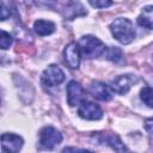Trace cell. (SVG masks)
<instances>
[{
    "label": "cell",
    "instance_id": "cell-15",
    "mask_svg": "<svg viewBox=\"0 0 153 153\" xmlns=\"http://www.w3.org/2000/svg\"><path fill=\"white\" fill-rule=\"evenodd\" d=\"M104 56H105V59H108V60H110V61H112L115 63H118L123 59V53L117 47H110V48L105 49Z\"/></svg>",
    "mask_w": 153,
    "mask_h": 153
},
{
    "label": "cell",
    "instance_id": "cell-8",
    "mask_svg": "<svg viewBox=\"0 0 153 153\" xmlns=\"http://www.w3.org/2000/svg\"><path fill=\"white\" fill-rule=\"evenodd\" d=\"M85 99V91L79 82L72 80L67 85V103L69 106H76Z\"/></svg>",
    "mask_w": 153,
    "mask_h": 153
},
{
    "label": "cell",
    "instance_id": "cell-16",
    "mask_svg": "<svg viewBox=\"0 0 153 153\" xmlns=\"http://www.w3.org/2000/svg\"><path fill=\"white\" fill-rule=\"evenodd\" d=\"M140 98H141V100L148 108H153V88L152 87L145 86L143 88H141V91H140Z\"/></svg>",
    "mask_w": 153,
    "mask_h": 153
},
{
    "label": "cell",
    "instance_id": "cell-10",
    "mask_svg": "<svg viewBox=\"0 0 153 153\" xmlns=\"http://www.w3.org/2000/svg\"><path fill=\"white\" fill-rule=\"evenodd\" d=\"M63 57L67 66L72 69H75L80 65V48L76 43L72 42L68 45H66L63 50Z\"/></svg>",
    "mask_w": 153,
    "mask_h": 153
},
{
    "label": "cell",
    "instance_id": "cell-18",
    "mask_svg": "<svg viewBox=\"0 0 153 153\" xmlns=\"http://www.w3.org/2000/svg\"><path fill=\"white\" fill-rule=\"evenodd\" d=\"M12 44V36L6 32V31H1V38H0V45L2 49H7L10 48V45Z\"/></svg>",
    "mask_w": 153,
    "mask_h": 153
},
{
    "label": "cell",
    "instance_id": "cell-9",
    "mask_svg": "<svg viewBox=\"0 0 153 153\" xmlns=\"http://www.w3.org/2000/svg\"><path fill=\"white\" fill-rule=\"evenodd\" d=\"M88 92L97 99L103 100V102H109L112 99V90L108 85H105L102 81H92Z\"/></svg>",
    "mask_w": 153,
    "mask_h": 153
},
{
    "label": "cell",
    "instance_id": "cell-13",
    "mask_svg": "<svg viewBox=\"0 0 153 153\" xmlns=\"http://www.w3.org/2000/svg\"><path fill=\"white\" fill-rule=\"evenodd\" d=\"M56 26L53 22L50 20H44V19H38L33 23V31L38 36H48L51 35L55 31Z\"/></svg>",
    "mask_w": 153,
    "mask_h": 153
},
{
    "label": "cell",
    "instance_id": "cell-12",
    "mask_svg": "<svg viewBox=\"0 0 153 153\" xmlns=\"http://www.w3.org/2000/svg\"><path fill=\"white\" fill-rule=\"evenodd\" d=\"M86 13L87 12L84 8V6L79 2H75V1L69 2L62 12V14L66 19H74L75 17H81V16H85Z\"/></svg>",
    "mask_w": 153,
    "mask_h": 153
},
{
    "label": "cell",
    "instance_id": "cell-14",
    "mask_svg": "<svg viewBox=\"0 0 153 153\" xmlns=\"http://www.w3.org/2000/svg\"><path fill=\"white\" fill-rule=\"evenodd\" d=\"M137 24L142 27L153 30V6H146L137 17Z\"/></svg>",
    "mask_w": 153,
    "mask_h": 153
},
{
    "label": "cell",
    "instance_id": "cell-11",
    "mask_svg": "<svg viewBox=\"0 0 153 153\" xmlns=\"http://www.w3.org/2000/svg\"><path fill=\"white\" fill-rule=\"evenodd\" d=\"M96 140L98 143H104L110 146L112 149L117 151V152H123L127 151L128 148L122 143L121 139L118 137V135L112 134V133H98L96 135Z\"/></svg>",
    "mask_w": 153,
    "mask_h": 153
},
{
    "label": "cell",
    "instance_id": "cell-7",
    "mask_svg": "<svg viewBox=\"0 0 153 153\" xmlns=\"http://www.w3.org/2000/svg\"><path fill=\"white\" fill-rule=\"evenodd\" d=\"M24 140L22 136L13 133H4L1 135V147L2 151L10 153H17L22 149Z\"/></svg>",
    "mask_w": 153,
    "mask_h": 153
},
{
    "label": "cell",
    "instance_id": "cell-6",
    "mask_svg": "<svg viewBox=\"0 0 153 153\" xmlns=\"http://www.w3.org/2000/svg\"><path fill=\"white\" fill-rule=\"evenodd\" d=\"M137 82V78L133 74H123V75H118L116 76L112 81H111V90L115 91L118 94H126L133 84Z\"/></svg>",
    "mask_w": 153,
    "mask_h": 153
},
{
    "label": "cell",
    "instance_id": "cell-1",
    "mask_svg": "<svg viewBox=\"0 0 153 153\" xmlns=\"http://www.w3.org/2000/svg\"><path fill=\"white\" fill-rule=\"evenodd\" d=\"M112 36L122 44H129L135 38V29L128 18H116L110 24Z\"/></svg>",
    "mask_w": 153,
    "mask_h": 153
},
{
    "label": "cell",
    "instance_id": "cell-2",
    "mask_svg": "<svg viewBox=\"0 0 153 153\" xmlns=\"http://www.w3.org/2000/svg\"><path fill=\"white\" fill-rule=\"evenodd\" d=\"M79 48H80V51L81 54L87 57V59H94V57H98L100 56L102 54H104L105 51V44L97 37L92 36V35H86V36H82L80 39H79V43H78Z\"/></svg>",
    "mask_w": 153,
    "mask_h": 153
},
{
    "label": "cell",
    "instance_id": "cell-3",
    "mask_svg": "<svg viewBox=\"0 0 153 153\" xmlns=\"http://www.w3.org/2000/svg\"><path fill=\"white\" fill-rule=\"evenodd\" d=\"M38 136H39V145L42 146V148H45V149H53L55 146H57L62 141L61 131L51 126L43 127L39 130Z\"/></svg>",
    "mask_w": 153,
    "mask_h": 153
},
{
    "label": "cell",
    "instance_id": "cell-20",
    "mask_svg": "<svg viewBox=\"0 0 153 153\" xmlns=\"http://www.w3.org/2000/svg\"><path fill=\"white\" fill-rule=\"evenodd\" d=\"M143 127H145V129H146L151 135H153V117L146 118L145 122H143Z\"/></svg>",
    "mask_w": 153,
    "mask_h": 153
},
{
    "label": "cell",
    "instance_id": "cell-17",
    "mask_svg": "<svg viewBox=\"0 0 153 153\" xmlns=\"http://www.w3.org/2000/svg\"><path fill=\"white\" fill-rule=\"evenodd\" d=\"M88 4L94 8H106L114 4L112 0H88Z\"/></svg>",
    "mask_w": 153,
    "mask_h": 153
},
{
    "label": "cell",
    "instance_id": "cell-5",
    "mask_svg": "<svg viewBox=\"0 0 153 153\" xmlns=\"http://www.w3.org/2000/svg\"><path fill=\"white\" fill-rule=\"evenodd\" d=\"M78 115L84 118V120H88V121H97L100 120L103 117V110L102 108L90 100H82L79 104L78 108Z\"/></svg>",
    "mask_w": 153,
    "mask_h": 153
},
{
    "label": "cell",
    "instance_id": "cell-19",
    "mask_svg": "<svg viewBox=\"0 0 153 153\" xmlns=\"http://www.w3.org/2000/svg\"><path fill=\"white\" fill-rule=\"evenodd\" d=\"M10 16H11V11L7 8L5 1L2 0V1H1V20H6Z\"/></svg>",
    "mask_w": 153,
    "mask_h": 153
},
{
    "label": "cell",
    "instance_id": "cell-4",
    "mask_svg": "<svg viewBox=\"0 0 153 153\" xmlns=\"http://www.w3.org/2000/svg\"><path fill=\"white\" fill-rule=\"evenodd\" d=\"M65 80V73L57 65H50L48 66L41 76L42 85L44 87H55L63 82Z\"/></svg>",
    "mask_w": 153,
    "mask_h": 153
}]
</instances>
